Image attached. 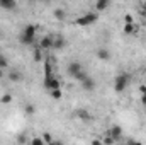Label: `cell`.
<instances>
[{
    "mask_svg": "<svg viewBox=\"0 0 146 145\" xmlns=\"http://www.w3.org/2000/svg\"><path fill=\"white\" fill-rule=\"evenodd\" d=\"M44 2H49V0H44Z\"/></svg>",
    "mask_w": 146,
    "mask_h": 145,
    "instance_id": "cell-30",
    "label": "cell"
},
{
    "mask_svg": "<svg viewBox=\"0 0 146 145\" xmlns=\"http://www.w3.org/2000/svg\"><path fill=\"white\" fill-rule=\"evenodd\" d=\"M107 133H109L110 137L114 138V142H119V140L122 138V128H121L119 125H112V126L109 128V132H107Z\"/></svg>",
    "mask_w": 146,
    "mask_h": 145,
    "instance_id": "cell-9",
    "label": "cell"
},
{
    "mask_svg": "<svg viewBox=\"0 0 146 145\" xmlns=\"http://www.w3.org/2000/svg\"><path fill=\"white\" fill-rule=\"evenodd\" d=\"M7 77H9V80H10V82H21V80H22V73L17 72V70H12Z\"/></svg>",
    "mask_w": 146,
    "mask_h": 145,
    "instance_id": "cell-14",
    "label": "cell"
},
{
    "mask_svg": "<svg viewBox=\"0 0 146 145\" xmlns=\"http://www.w3.org/2000/svg\"><path fill=\"white\" fill-rule=\"evenodd\" d=\"M39 48L42 51L46 50H53V34H48V36H42L39 41Z\"/></svg>",
    "mask_w": 146,
    "mask_h": 145,
    "instance_id": "cell-7",
    "label": "cell"
},
{
    "mask_svg": "<svg viewBox=\"0 0 146 145\" xmlns=\"http://www.w3.org/2000/svg\"><path fill=\"white\" fill-rule=\"evenodd\" d=\"M7 67H9V60L0 53V68H7Z\"/></svg>",
    "mask_w": 146,
    "mask_h": 145,
    "instance_id": "cell-20",
    "label": "cell"
},
{
    "mask_svg": "<svg viewBox=\"0 0 146 145\" xmlns=\"http://www.w3.org/2000/svg\"><path fill=\"white\" fill-rule=\"evenodd\" d=\"M42 72H44V75H51L53 72V63L51 62H48V60H44L42 62Z\"/></svg>",
    "mask_w": 146,
    "mask_h": 145,
    "instance_id": "cell-15",
    "label": "cell"
},
{
    "mask_svg": "<svg viewBox=\"0 0 146 145\" xmlns=\"http://www.w3.org/2000/svg\"><path fill=\"white\" fill-rule=\"evenodd\" d=\"M53 15H54V19H58L60 22H63V21L66 19V12H65V9H54Z\"/></svg>",
    "mask_w": 146,
    "mask_h": 145,
    "instance_id": "cell-13",
    "label": "cell"
},
{
    "mask_svg": "<svg viewBox=\"0 0 146 145\" xmlns=\"http://www.w3.org/2000/svg\"><path fill=\"white\" fill-rule=\"evenodd\" d=\"M99 21V12H87L80 17L75 19V24L80 26V28H87V26H92Z\"/></svg>",
    "mask_w": 146,
    "mask_h": 145,
    "instance_id": "cell-3",
    "label": "cell"
},
{
    "mask_svg": "<svg viewBox=\"0 0 146 145\" xmlns=\"http://www.w3.org/2000/svg\"><path fill=\"white\" fill-rule=\"evenodd\" d=\"M75 116H76L80 121H90V119H92V116H90V113H88L87 109H76V111H75Z\"/></svg>",
    "mask_w": 146,
    "mask_h": 145,
    "instance_id": "cell-10",
    "label": "cell"
},
{
    "mask_svg": "<svg viewBox=\"0 0 146 145\" xmlns=\"http://www.w3.org/2000/svg\"><path fill=\"white\" fill-rule=\"evenodd\" d=\"M49 94H51V97H53L54 101H60V99L63 97V92H61V87H60V89H53V91H49Z\"/></svg>",
    "mask_w": 146,
    "mask_h": 145,
    "instance_id": "cell-17",
    "label": "cell"
},
{
    "mask_svg": "<svg viewBox=\"0 0 146 145\" xmlns=\"http://www.w3.org/2000/svg\"><path fill=\"white\" fill-rule=\"evenodd\" d=\"M129 82H131V75H129L127 72H121L115 79H114V91H115L117 94L124 92V91L127 89Z\"/></svg>",
    "mask_w": 146,
    "mask_h": 145,
    "instance_id": "cell-2",
    "label": "cell"
},
{
    "mask_svg": "<svg viewBox=\"0 0 146 145\" xmlns=\"http://www.w3.org/2000/svg\"><path fill=\"white\" fill-rule=\"evenodd\" d=\"M33 51H34V62H42V50L37 46V48H34Z\"/></svg>",
    "mask_w": 146,
    "mask_h": 145,
    "instance_id": "cell-18",
    "label": "cell"
},
{
    "mask_svg": "<svg viewBox=\"0 0 146 145\" xmlns=\"http://www.w3.org/2000/svg\"><path fill=\"white\" fill-rule=\"evenodd\" d=\"M141 104L146 106V94H141Z\"/></svg>",
    "mask_w": 146,
    "mask_h": 145,
    "instance_id": "cell-27",
    "label": "cell"
},
{
    "mask_svg": "<svg viewBox=\"0 0 146 145\" xmlns=\"http://www.w3.org/2000/svg\"><path fill=\"white\" fill-rule=\"evenodd\" d=\"M3 70H5V68H0V80L5 77V72H3Z\"/></svg>",
    "mask_w": 146,
    "mask_h": 145,
    "instance_id": "cell-29",
    "label": "cell"
},
{
    "mask_svg": "<svg viewBox=\"0 0 146 145\" xmlns=\"http://www.w3.org/2000/svg\"><path fill=\"white\" fill-rule=\"evenodd\" d=\"M110 7V0H95V10L97 12H104Z\"/></svg>",
    "mask_w": 146,
    "mask_h": 145,
    "instance_id": "cell-11",
    "label": "cell"
},
{
    "mask_svg": "<svg viewBox=\"0 0 146 145\" xmlns=\"http://www.w3.org/2000/svg\"><path fill=\"white\" fill-rule=\"evenodd\" d=\"M36 33H37V28L34 24L24 26V29H22V33H21V36H19L21 44H24V46H33V44H34V39H36Z\"/></svg>",
    "mask_w": 146,
    "mask_h": 145,
    "instance_id": "cell-1",
    "label": "cell"
},
{
    "mask_svg": "<svg viewBox=\"0 0 146 145\" xmlns=\"http://www.w3.org/2000/svg\"><path fill=\"white\" fill-rule=\"evenodd\" d=\"M0 103H2V104H10V103H12V96H10V94H3V96L0 97Z\"/></svg>",
    "mask_w": 146,
    "mask_h": 145,
    "instance_id": "cell-19",
    "label": "cell"
},
{
    "mask_svg": "<svg viewBox=\"0 0 146 145\" xmlns=\"http://www.w3.org/2000/svg\"><path fill=\"white\" fill-rule=\"evenodd\" d=\"M131 22H134L133 15H131V14H126V15H124V24H131Z\"/></svg>",
    "mask_w": 146,
    "mask_h": 145,
    "instance_id": "cell-24",
    "label": "cell"
},
{
    "mask_svg": "<svg viewBox=\"0 0 146 145\" xmlns=\"http://www.w3.org/2000/svg\"><path fill=\"white\" fill-rule=\"evenodd\" d=\"M24 111H26V114H34V113H36V108H34L33 104H26Z\"/></svg>",
    "mask_w": 146,
    "mask_h": 145,
    "instance_id": "cell-22",
    "label": "cell"
},
{
    "mask_svg": "<svg viewBox=\"0 0 146 145\" xmlns=\"http://www.w3.org/2000/svg\"><path fill=\"white\" fill-rule=\"evenodd\" d=\"M80 84H82L83 91H87V92H94V91H95V80H94L90 75H87V77H85Z\"/></svg>",
    "mask_w": 146,
    "mask_h": 145,
    "instance_id": "cell-6",
    "label": "cell"
},
{
    "mask_svg": "<svg viewBox=\"0 0 146 145\" xmlns=\"http://www.w3.org/2000/svg\"><path fill=\"white\" fill-rule=\"evenodd\" d=\"M122 31H124V34H127V36H131V34H134V33H136V28H134V22H131V24H124V28H122Z\"/></svg>",
    "mask_w": 146,
    "mask_h": 145,
    "instance_id": "cell-16",
    "label": "cell"
},
{
    "mask_svg": "<svg viewBox=\"0 0 146 145\" xmlns=\"http://www.w3.org/2000/svg\"><path fill=\"white\" fill-rule=\"evenodd\" d=\"M42 140H44V144H48V145L53 144V137H51L49 133H44V135H42Z\"/></svg>",
    "mask_w": 146,
    "mask_h": 145,
    "instance_id": "cell-23",
    "label": "cell"
},
{
    "mask_svg": "<svg viewBox=\"0 0 146 145\" xmlns=\"http://www.w3.org/2000/svg\"><path fill=\"white\" fill-rule=\"evenodd\" d=\"M0 39H2V34H0Z\"/></svg>",
    "mask_w": 146,
    "mask_h": 145,
    "instance_id": "cell-31",
    "label": "cell"
},
{
    "mask_svg": "<svg viewBox=\"0 0 146 145\" xmlns=\"http://www.w3.org/2000/svg\"><path fill=\"white\" fill-rule=\"evenodd\" d=\"M141 15H145L146 17V0L143 2V5H141Z\"/></svg>",
    "mask_w": 146,
    "mask_h": 145,
    "instance_id": "cell-26",
    "label": "cell"
},
{
    "mask_svg": "<svg viewBox=\"0 0 146 145\" xmlns=\"http://www.w3.org/2000/svg\"><path fill=\"white\" fill-rule=\"evenodd\" d=\"M95 55H97V58H99V60H102V62L110 60V51L107 50V48H99Z\"/></svg>",
    "mask_w": 146,
    "mask_h": 145,
    "instance_id": "cell-12",
    "label": "cell"
},
{
    "mask_svg": "<svg viewBox=\"0 0 146 145\" xmlns=\"http://www.w3.org/2000/svg\"><path fill=\"white\" fill-rule=\"evenodd\" d=\"M83 68H82V63L80 62H70L68 63V67H66V73L70 75V77H75L78 72H82Z\"/></svg>",
    "mask_w": 146,
    "mask_h": 145,
    "instance_id": "cell-8",
    "label": "cell"
},
{
    "mask_svg": "<svg viewBox=\"0 0 146 145\" xmlns=\"http://www.w3.org/2000/svg\"><path fill=\"white\" fill-rule=\"evenodd\" d=\"M87 75H88V73H87V72H83V70H82V72H78V73H76V75H75L73 79H75V80H78V82H82V80H83V79H85Z\"/></svg>",
    "mask_w": 146,
    "mask_h": 145,
    "instance_id": "cell-21",
    "label": "cell"
},
{
    "mask_svg": "<svg viewBox=\"0 0 146 145\" xmlns=\"http://www.w3.org/2000/svg\"><path fill=\"white\" fill-rule=\"evenodd\" d=\"M66 46V39L63 34H53V50H63Z\"/></svg>",
    "mask_w": 146,
    "mask_h": 145,
    "instance_id": "cell-5",
    "label": "cell"
},
{
    "mask_svg": "<svg viewBox=\"0 0 146 145\" xmlns=\"http://www.w3.org/2000/svg\"><path fill=\"white\" fill-rule=\"evenodd\" d=\"M44 87H46V91H53V89H60L61 87V82H60V79L54 75V73H51V75H44Z\"/></svg>",
    "mask_w": 146,
    "mask_h": 145,
    "instance_id": "cell-4",
    "label": "cell"
},
{
    "mask_svg": "<svg viewBox=\"0 0 146 145\" xmlns=\"http://www.w3.org/2000/svg\"><path fill=\"white\" fill-rule=\"evenodd\" d=\"M31 144H33V145H42V144H44V140H42V138H33V140H31Z\"/></svg>",
    "mask_w": 146,
    "mask_h": 145,
    "instance_id": "cell-25",
    "label": "cell"
},
{
    "mask_svg": "<svg viewBox=\"0 0 146 145\" xmlns=\"http://www.w3.org/2000/svg\"><path fill=\"white\" fill-rule=\"evenodd\" d=\"M139 92H141V94H146V85H141V87H139Z\"/></svg>",
    "mask_w": 146,
    "mask_h": 145,
    "instance_id": "cell-28",
    "label": "cell"
}]
</instances>
